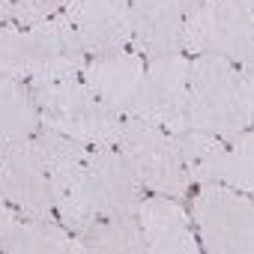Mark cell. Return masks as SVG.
I'll use <instances>...</instances> for the list:
<instances>
[{"label":"cell","instance_id":"cell-1","mask_svg":"<svg viewBox=\"0 0 254 254\" xmlns=\"http://www.w3.org/2000/svg\"><path fill=\"white\" fill-rule=\"evenodd\" d=\"M251 72L239 69L221 54L189 57L186 129L212 135H236L251 129Z\"/></svg>","mask_w":254,"mask_h":254},{"label":"cell","instance_id":"cell-2","mask_svg":"<svg viewBox=\"0 0 254 254\" xmlns=\"http://www.w3.org/2000/svg\"><path fill=\"white\" fill-rule=\"evenodd\" d=\"M84 63L87 51L63 12L33 27H18L12 21L0 27V72L21 84L75 78Z\"/></svg>","mask_w":254,"mask_h":254},{"label":"cell","instance_id":"cell-3","mask_svg":"<svg viewBox=\"0 0 254 254\" xmlns=\"http://www.w3.org/2000/svg\"><path fill=\"white\" fill-rule=\"evenodd\" d=\"M33 105L45 129H54L66 138H75L87 147H117L123 117L114 114L87 84L81 75L27 84Z\"/></svg>","mask_w":254,"mask_h":254},{"label":"cell","instance_id":"cell-4","mask_svg":"<svg viewBox=\"0 0 254 254\" xmlns=\"http://www.w3.org/2000/svg\"><path fill=\"white\" fill-rule=\"evenodd\" d=\"M117 150L123 153L126 165L132 168L144 191L177 197V200L189 197L191 180H189L174 132L162 129L156 123L138 120V117H123Z\"/></svg>","mask_w":254,"mask_h":254},{"label":"cell","instance_id":"cell-5","mask_svg":"<svg viewBox=\"0 0 254 254\" xmlns=\"http://www.w3.org/2000/svg\"><path fill=\"white\" fill-rule=\"evenodd\" d=\"M191 227L203 251L251 254L254 248V206L245 191L221 183H200L189 209Z\"/></svg>","mask_w":254,"mask_h":254},{"label":"cell","instance_id":"cell-6","mask_svg":"<svg viewBox=\"0 0 254 254\" xmlns=\"http://www.w3.org/2000/svg\"><path fill=\"white\" fill-rule=\"evenodd\" d=\"M183 153L186 171L191 186L200 183H221L236 191L251 194L254 189V141L251 129L236 135H212L183 129L174 135Z\"/></svg>","mask_w":254,"mask_h":254},{"label":"cell","instance_id":"cell-7","mask_svg":"<svg viewBox=\"0 0 254 254\" xmlns=\"http://www.w3.org/2000/svg\"><path fill=\"white\" fill-rule=\"evenodd\" d=\"M141 197L144 189L117 147L87 150V165L81 177V206L93 221L111 215H135Z\"/></svg>","mask_w":254,"mask_h":254},{"label":"cell","instance_id":"cell-8","mask_svg":"<svg viewBox=\"0 0 254 254\" xmlns=\"http://www.w3.org/2000/svg\"><path fill=\"white\" fill-rule=\"evenodd\" d=\"M0 197L21 218H57L48 168L36 138L0 144Z\"/></svg>","mask_w":254,"mask_h":254},{"label":"cell","instance_id":"cell-9","mask_svg":"<svg viewBox=\"0 0 254 254\" xmlns=\"http://www.w3.org/2000/svg\"><path fill=\"white\" fill-rule=\"evenodd\" d=\"M33 138H36L39 153H42L45 168H48L51 194H54V215L75 236H81L93 224V218L81 206V177H84L90 147L75 141V138H66V135H60L54 129H45V126Z\"/></svg>","mask_w":254,"mask_h":254},{"label":"cell","instance_id":"cell-10","mask_svg":"<svg viewBox=\"0 0 254 254\" xmlns=\"http://www.w3.org/2000/svg\"><path fill=\"white\" fill-rule=\"evenodd\" d=\"M186 102H189V54L180 51L147 60V75L135 117L156 123L177 135L186 129Z\"/></svg>","mask_w":254,"mask_h":254},{"label":"cell","instance_id":"cell-11","mask_svg":"<svg viewBox=\"0 0 254 254\" xmlns=\"http://www.w3.org/2000/svg\"><path fill=\"white\" fill-rule=\"evenodd\" d=\"M63 15L75 27L87 57L132 48L129 0H66Z\"/></svg>","mask_w":254,"mask_h":254},{"label":"cell","instance_id":"cell-12","mask_svg":"<svg viewBox=\"0 0 254 254\" xmlns=\"http://www.w3.org/2000/svg\"><path fill=\"white\" fill-rule=\"evenodd\" d=\"M144 75H147V60L132 48L87 57L81 69L84 84L120 117H135Z\"/></svg>","mask_w":254,"mask_h":254},{"label":"cell","instance_id":"cell-13","mask_svg":"<svg viewBox=\"0 0 254 254\" xmlns=\"http://www.w3.org/2000/svg\"><path fill=\"white\" fill-rule=\"evenodd\" d=\"M135 215L141 221L147 251L153 254H197L200 251L197 233L191 227V218L183 200L144 191Z\"/></svg>","mask_w":254,"mask_h":254},{"label":"cell","instance_id":"cell-14","mask_svg":"<svg viewBox=\"0 0 254 254\" xmlns=\"http://www.w3.org/2000/svg\"><path fill=\"white\" fill-rule=\"evenodd\" d=\"M132 51L144 60L183 51V0H129Z\"/></svg>","mask_w":254,"mask_h":254},{"label":"cell","instance_id":"cell-15","mask_svg":"<svg viewBox=\"0 0 254 254\" xmlns=\"http://www.w3.org/2000/svg\"><path fill=\"white\" fill-rule=\"evenodd\" d=\"M0 251L9 254H78L81 239L54 218H21L15 215L0 236Z\"/></svg>","mask_w":254,"mask_h":254},{"label":"cell","instance_id":"cell-16","mask_svg":"<svg viewBox=\"0 0 254 254\" xmlns=\"http://www.w3.org/2000/svg\"><path fill=\"white\" fill-rule=\"evenodd\" d=\"M251 3L254 0H215V21H218V54L233 60L239 69L251 72L254 42H251Z\"/></svg>","mask_w":254,"mask_h":254},{"label":"cell","instance_id":"cell-17","mask_svg":"<svg viewBox=\"0 0 254 254\" xmlns=\"http://www.w3.org/2000/svg\"><path fill=\"white\" fill-rule=\"evenodd\" d=\"M39 129H42V120L27 84L0 72V144L33 138Z\"/></svg>","mask_w":254,"mask_h":254},{"label":"cell","instance_id":"cell-18","mask_svg":"<svg viewBox=\"0 0 254 254\" xmlns=\"http://www.w3.org/2000/svg\"><path fill=\"white\" fill-rule=\"evenodd\" d=\"M78 239L84 251H96V254H144L147 251V239L138 215L96 218Z\"/></svg>","mask_w":254,"mask_h":254},{"label":"cell","instance_id":"cell-19","mask_svg":"<svg viewBox=\"0 0 254 254\" xmlns=\"http://www.w3.org/2000/svg\"><path fill=\"white\" fill-rule=\"evenodd\" d=\"M215 0H194L183 6V54H218Z\"/></svg>","mask_w":254,"mask_h":254},{"label":"cell","instance_id":"cell-20","mask_svg":"<svg viewBox=\"0 0 254 254\" xmlns=\"http://www.w3.org/2000/svg\"><path fill=\"white\" fill-rule=\"evenodd\" d=\"M63 6H66V0H12V24L18 27L42 24L54 18L57 12H63Z\"/></svg>","mask_w":254,"mask_h":254},{"label":"cell","instance_id":"cell-21","mask_svg":"<svg viewBox=\"0 0 254 254\" xmlns=\"http://www.w3.org/2000/svg\"><path fill=\"white\" fill-rule=\"evenodd\" d=\"M15 215H18V212H15V209H12L3 197H0V236H3V230L9 227V221H12Z\"/></svg>","mask_w":254,"mask_h":254},{"label":"cell","instance_id":"cell-22","mask_svg":"<svg viewBox=\"0 0 254 254\" xmlns=\"http://www.w3.org/2000/svg\"><path fill=\"white\" fill-rule=\"evenodd\" d=\"M12 21V0H0V27Z\"/></svg>","mask_w":254,"mask_h":254},{"label":"cell","instance_id":"cell-23","mask_svg":"<svg viewBox=\"0 0 254 254\" xmlns=\"http://www.w3.org/2000/svg\"><path fill=\"white\" fill-rule=\"evenodd\" d=\"M186 3H194V0H183V6H186Z\"/></svg>","mask_w":254,"mask_h":254}]
</instances>
